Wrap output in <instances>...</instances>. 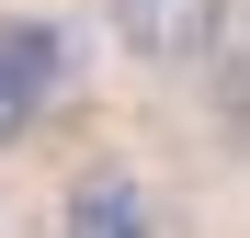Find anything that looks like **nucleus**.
Returning <instances> with one entry per match:
<instances>
[{"label": "nucleus", "mask_w": 250, "mask_h": 238, "mask_svg": "<svg viewBox=\"0 0 250 238\" xmlns=\"http://www.w3.org/2000/svg\"><path fill=\"white\" fill-rule=\"evenodd\" d=\"M103 34L137 68H205L228 46V0H103Z\"/></svg>", "instance_id": "1"}, {"label": "nucleus", "mask_w": 250, "mask_h": 238, "mask_svg": "<svg viewBox=\"0 0 250 238\" xmlns=\"http://www.w3.org/2000/svg\"><path fill=\"white\" fill-rule=\"evenodd\" d=\"M57 79H68V34H46V23H0V147L57 102Z\"/></svg>", "instance_id": "2"}, {"label": "nucleus", "mask_w": 250, "mask_h": 238, "mask_svg": "<svg viewBox=\"0 0 250 238\" xmlns=\"http://www.w3.org/2000/svg\"><path fill=\"white\" fill-rule=\"evenodd\" d=\"M68 238H159L148 227V193L125 182V170H91V182L68 193Z\"/></svg>", "instance_id": "3"}]
</instances>
